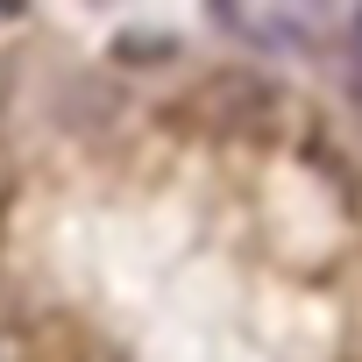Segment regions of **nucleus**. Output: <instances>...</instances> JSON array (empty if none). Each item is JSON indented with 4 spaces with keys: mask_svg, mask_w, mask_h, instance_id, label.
<instances>
[{
    "mask_svg": "<svg viewBox=\"0 0 362 362\" xmlns=\"http://www.w3.org/2000/svg\"><path fill=\"white\" fill-rule=\"evenodd\" d=\"M199 107H214L221 121H256V114L277 107V93H270L263 78H249V71H221V78L199 86Z\"/></svg>",
    "mask_w": 362,
    "mask_h": 362,
    "instance_id": "1",
    "label": "nucleus"
},
{
    "mask_svg": "<svg viewBox=\"0 0 362 362\" xmlns=\"http://www.w3.org/2000/svg\"><path fill=\"white\" fill-rule=\"evenodd\" d=\"M170 50H177V36H163V29H128V36L114 43L121 64H163Z\"/></svg>",
    "mask_w": 362,
    "mask_h": 362,
    "instance_id": "2",
    "label": "nucleus"
},
{
    "mask_svg": "<svg viewBox=\"0 0 362 362\" xmlns=\"http://www.w3.org/2000/svg\"><path fill=\"white\" fill-rule=\"evenodd\" d=\"M355 36H362V15H355Z\"/></svg>",
    "mask_w": 362,
    "mask_h": 362,
    "instance_id": "3",
    "label": "nucleus"
}]
</instances>
